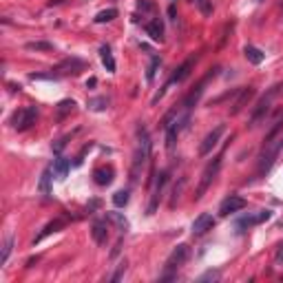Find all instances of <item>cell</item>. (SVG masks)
Wrapping results in <instances>:
<instances>
[{
  "label": "cell",
  "instance_id": "603a6c76",
  "mask_svg": "<svg viewBox=\"0 0 283 283\" xmlns=\"http://www.w3.org/2000/svg\"><path fill=\"white\" fill-rule=\"evenodd\" d=\"M272 217V212L270 210H261L257 217H244V219H239V228H250V226H254V224H261V221H265V219H270Z\"/></svg>",
  "mask_w": 283,
  "mask_h": 283
},
{
  "label": "cell",
  "instance_id": "8992f818",
  "mask_svg": "<svg viewBox=\"0 0 283 283\" xmlns=\"http://www.w3.org/2000/svg\"><path fill=\"white\" fill-rule=\"evenodd\" d=\"M279 89H281V87H274L272 91L268 93V95H264L259 102H257V106H254L252 113H250V124H248V126H257L261 120H265V115H268L270 106H272V97L279 93Z\"/></svg>",
  "mask_w": 283,
  "mask_h": 283
},
{
  "label": "cell",
  "instance_id": "1f68e13d",
  "mask_svg": "<svg viewBox=\"0 0 283 283\" xmlns=\"http://www.w3.org/2000/svg\"><path fill=\"white\" fill-rule=\"evenodd\" d=\"M124 272H126V261H122V264L117 265V270H115V272L111 274V281H113V283H115V281H120V279L124 277Z\"/></svg>",
  "mask_w": 283,
  "mask_h": 283
},
{
  "label": "cell",
  "instance_id": "5bb4252c",
  "mask_svg": "<svg viewBox=\"0 0 283 283\" xmlns=\"http://www.w3.org/2000/svg\"><path fill=\"white\" fill-rule=\"evenodd\" d=\"M91 237H93V241H95L97 245L106 244V239H109V224H106V219L104 221L97 219L95 224L91 226Z\"/></svg>",
  "mask_w": 283,
  "mask_h": 283
},
{
  "label": "cell",
  "instance_id": "836d02e7",
  "mask_svg": "<svg viewBox=\"0 0 283 283\" xmlns=\"http://www.w3.org/2000/svg\"><path fill=\"white\" fill-rule=\"evenodd\" d=\"M69 139H71V135H67V137L58 139V142H56V144H53V153H60V151H62L64 146H67V142H69Z\"/></svg>",
  "mask_w": 283,
  "mask_h": 283
},
{
  "label": "cell",
  "instance_id": "83f0119b",
  "mask_svg": "<svg viewBox=\"0 0 283 283\" xmlns=\"http://www.w3.org/2000/svg\"><path fill=\"white\" fill-rule=\"evenodd\" d=\"M184 186H186V177H182V179H179V186H175V188H173V197H170V204H168V206H170V208H175V206H177V199H179V195H182Z\"/></svg>",
  "mask_w": 283,
  "mask_h": 283
},
{
  "label": "cell",
  "instance_id": "8d00e7d4",
  "mask_svg": "<svg viewBox=\"0 0 283 283\" xmlns=\"http://www.w3.org/2000/svg\"><path fill=\"white\" fill-rule=\"evenodd\" d=\"M168 16H170V20H177V18H175V16H177V11H175V5L168 7Z\"/></svg>",
  "mask_w": 283,
  "mask_h": 283
},
{
  "label": "cell",
  "instance_id": "52a82bcc",
  "mask_svg": "<svg viewBox=\"0 0 283 283\" xmlns=\"http://www.w3.org/2000/svg\"><path fill=\"white\" fill-rule=\"evenodd\" d=\"M87 69V62L82 58H75V56H71V58H64L62 62H58L56 67L51 69L53 75H77L80 71H84Z\"/></svg>",
  "mask_w": 283,
  "mask_h": 283
},
{
  "label": "cell",
  "instance_id": "7c38bea8",
  "mask_svg": "<svg viewBox=\"0 0 283 283\" xmlns=\"http://www.w3.org/2000/svg\"><path fill=\"white\" fill-rule=\"evenodd\" d=\"M166 184H168V170H162V173H159V177H157V182H155V190H153V195H151L149 215H153V212L157 210L159 199H162V192H164V188H166Z\"/></svg>",
  "mask_w": 283,
  "mask_h": 283
},
{
  "label": "cell",
  "instance_id": "d4e9b609",
  "mask_svg": "<svg viewBox=\"0 0 283 283\" xmlns=\"http://www.w3.org/2000/svg\"><path fill=\"white\" fill-rule=\"evenodd\" d=\"M11 248H14V235L5 237V244H2V254H0V265H7L9 254H11Z\"/></svg>",
  "mask_w": 283,
  "mask_h": 283
},
{
  "label": "cell",
  "instance_id": "e0dca14e",
  "mask_svg": "<svg viewBox=\"0 0 283 283\" xmlns=\"http://www.w3.org/2000/svg\"><path fill=\"white\" fill-rule=\"evenodd\" d=\"M113 168L111 166H102V168H95L93 170V182L97 184V186H109L111 182H113Z\"/></svg>",
  "mask_w": 283,
  "mask_h": 283
},
{
  "label": "cell",
  "instance_id": "9a60e30c",
  "mask_svg": "<svg viewBox=\"0 0 283 283\" xmlns=\"http://www.w3.org/2000/svg\"><path fill=\"white\" fill-rule=\"evenodd\" d=\"M62 228H64V219H53V221H49V224L44 226L42 230H40L38 235L34 237V245H36V244H40V241H42L44 237H49L51 232H58V230H62Z\"/></svg>",
  "mask_w": 283,
  "mask_h": 283
},
{
  "label": "cell",
  "instance_id": "d590c367",
  "mask_svg": "<svg viewBox=\"0 0 283 283\" xmlns=\"http://www.w3.org/2000/svg\"><path fill=\"white\" fill-rule=\"evenodd\" d=\"M274 265H283V244L277 248V252H274Z\"/></svg>",
  "mask_w": 283,
  "mask_h": 283
},
{
  "label": "cell",
  "instance_id": "4316f807",
  "mask_svg": "<svg viewBox=\"0 0 283 283\" xmlns=\"http://www.w3.org/2000/svg\"><path fill=\"white\" fill-rule=\"evenodd\" d=\"M190 2L202 11V16H212V0H190Z\"/></svg>",
  "mask_w": 283,
  "mask_h": 283
},
{
  "label": "cell",
  "instance_id": "5b68a950",
  "mask_svg": "<svg viewBox=\"0 0 283 283\" xmlns=\"http://www.w3.org/2000/svg\"><path fill=\"white\" fill-rule=\"evenodd\" d=\"M217 71H219V69H210V71H208L206 75L202 77V80L197 82V87L192 89V91L188 93L186 97H184V102H182V106H184V109H186V111H190L192 106H195L197 102H199V97H202V95H204V91H206V84L212 80V77L217 75Z\"/></svg>",
  "mask_w": 283,
  "mask_h": 283
},
{
  "label": "cell",
  "instance_id": "7402d4cb",
  "mask_svg": "<svg viewBox=\"0 0 283 283\" xmlns=\"http://www.w3.org/2000/svg\"><path fill=\"white\" fill-rule=\"evenodd\" d=\"M100 58H102V62H104L106 71L115 73V58H113V53H111L109 44H102V47H100Z\"/></svg>",
  "mask_w": 283,
  "mask_h": 283
},
{
  "label": "cell",
  "instance_id": "d6986e66",
  "mask_svg": "<svg viewBox=\"0 0 283 283\" xmlns=\"http://www.w3.org/2000/svg\"><path fill=\"white\" fill-rule=\"evenodd\" d=\"M73 111H75V102L73 100H62L56 104V120L62 122L67 115H71Z\"/></svg>",
  "mask_w": 283,
  "mask_h": 283
},
{
  "label": "cell",
  "instance_id": "ac0fdd59",
  "mask_svg": "<svg viewBox=\"0 0 283 283\" xmlns=\"http://www.w3.org/2000/svg\"><path fill=\"white\" fill-rule=\"evenodd\" d=\"M51 168H53V175H56V177H58V179H64V177H67V175H69V168H71V162H69L67 157H62V155H60V157H56V159H53Z\"/></svg>",
  "mask_w": 283,
  "mask_h": 283
},
{
  "label": "cell",
  "instance_id": "e575fe53",
  "mask_svg": "<svg viewBox=\"0 0 283 283\" xmlns=\"http://www.w3.org/2000/svg\"><path fill=\"white\" fill-rule=\"evenodd\" d=\"M159 62H162V60H159V58H153V62H151V67H149V73H146V77H149V82L151 80H153V77H155V69H157V64Z\"/></svg>",
  "mask_w": 283,
  "mask_h": 283
},
{
  "label": "cell",
  "instance_id": "ffe728a7",
  "mask_svg": "<svg viewBox=\"0 0 283 283\" xmlns=\"http://www.w3.org/2000/svg\"><path fill=\"white\" fill-rule=\"evenodd\" d=\"M244 56H245V60H248L250 64H261L265 60V53L261 51V49L252 47V44H248V47L244 49Z\"/></svg>",
  "mask_w": 283,
  "mask_h": 283
},
{
  "label": "cell",
  "instance_id": "f546056e",
  "mask_svg": "<svg viewBox=\"0 0 283 283\" xmlns=\"http://www.w3.org/2000/svg\"><path fill=\"white\" fill-rule=\"evenodd\" d=\"M106 106H109L106 97H93V100H89V109H93V111H104Z\"/></svg>",
  "mask_w": 283,
  "mask_h": 283
},
{
  "label": "cell",
  "instance_id": "44dd1931",
  "mask_svg": "<svg viewBox=\"0 0 283 283\" xmlns=\"http://www.w3.org/2000/svg\"><path fill=\"white\" fill-rule=\"evenodd\" d=\"M51 175H53V168L49 166V168H44V173H42V177H40V184H38V190H40V195H44V197H49L51 195Z\"/></svg>",
  "mask_w": 283,
  "mask_h": 283
},
{
  "label": "cell",
  "instance_id": "8fae6325",
  "mask_svg": "<svg viewBox=\"0 0 283 283\" xmlns=\"http://www.w3.org/2000/svg\"><path fill=\"white\" fill-rule=\"evenodd\" d=\"M257 95V91H254V87H244L239 89V95H237V100L232 102V109H230V115H239L241 111L245 109V106L252 102V97Z\"/></svg>",
  "mask_w": 283,
  "mask_h": 283
},
{
  "label": "cell",
  "instance_id": "484cf974",
  "mask_svg": "<svg viewBox=\"0 0 283 283\" xmlns=\"http://www.w3.org/2000/svg\"><path fill=\"white\" fill-rule=\"evenodd\" d=\"M29 51H53V44L47 40H34V42H27Z\"/></svg>",
  "mask_w": 283,
  "mask_h": 283
},
{
  "label": "cell",
  "instance_id": "74e56055",
  "mask_svg": "<svg viewBox=\"0 0 283 283\" xmlns=\"http://www.w3.org/2000/svg\"><path fill=\"white\" fill-rule=\"evenodd\" d=\"M62 2H64V0H49L47 5H49V7H53V5H62Z\"/></svg>",
  "mask_w": 283,
  "mask_h": 283
},
{
  "label": "cell",
  "instance_id": "6da1fadb",
  "mask_svg": "<svg viewBox=\"0 0 283 283\" xmlns=\"http://www.w3.org/2000/svg\"><path fill=\"white\" fill-rule=\"evenodd\" d=\"M151 137H149V131L144 126H139L137 129V151H135V157H133V166H131V179H137L142 175V168L146 166L151 157Z\"/></svg>",
  "mask_w": 283,
  "mask_h": 283
},
{
  "label": "cell",
  "instance_id": "30bf717a",
  "mask_svg": "<svg viewBox=\"0 0 283 283\" xmlns=\"http://www.w3.org/2000/svg\"><path fill=\"white\" fill-rule=\"evenodd\" d=\"M245 206H248V202H245L244 197H239V195H228L224 202H221V206H219V215L221 217H228V215H232V212L244 210Z\"/></svg>",
  "mask_w": 283,
  "mask_h": 283
},
{
  "label": "cell",
  "instance_id": "ba28073f",
  "mask_svg": "<svg viewBox=\"0 0 283 283\" xmlns=\"http://www.w3.org/2000/svg\"><path fill=\"white\" fill-rule=\"evenodd\" d=\"M192 67H195V58H188V60H186V62H184V64H179V67H177V69H175V73H173V75H170V80H168V82H166V87H164V89H162V91H159V93H157V95H155V97H153V104H155V102H157V100H159V97H162V95H164V91H166V89H168V87H170V84H179V82H184V80H186V77H188V75H190Z\"/></svg>",
  "mask_w": 283,
  "mask_h": 283
},
{
  "label": "cell",
  "instance_id": "277c9868",
  "mask_svg": "<svg viewBox=\"0 0 283 283\" xmlns=\"http://www.w3.org/2000/svg\"><path fill=\"white\" fill-rule=\"evenodd\" d=\"M188 257H190V248H188L186 244H179L177 248H173V252L168 254L166 264H164V272L166 274L177 272V270L188 261Z\"/></svg>",
  "mask_w": 283,
  "mask_h": 283
},
{
  "label": "cell",
  "instance_id": "ab89813d",
  "mask_svg": "<svg viewBox=\"0 0 283 283\" xmlns=\"http://www.w3.org/2000/svg\"><path fill=\"white\" fill-rule=\"evenodd\" d=\"M277 146H279V151L283 149V139H279V142H277Z\"/></svg>",
  "mask_w": 283,
  "mask_h": 283
},
{
  "label": "cell",
  "instance_id": "4fadbf2b",
  "mask_svg": "<svg viewBox=\"0 0 283 283\" xmlns=\"http://www.w3.org/2000/svg\"><path fill=\"white\" fill-rule=\"evenodd\" d=\"M212 226H215V219H212L210 212H202V215L192 221L190 230H192V235H195V237H202V235H206L208 230H212Z\"/></svg>",
  "mask_w": 283,
  "mask_h": 283
},
{
  "label": "cell",
  "instance_id": "f35d334b",
  "mask_svg": "<svg viewBox=\"0 0 283 283\" xmlns=\"http://www.w3.org/2000/svg\"><path fill=\"white\" fill-rule=\"evenodd\" d=\"M95 84H97V80H95V77H91V80L87 82V87H95Z\"/></svg>",
  "mask_w": 283,
  "mask_h": 283
},
{
  "label": "cell",
  "instance_id": "d6a6232c",
  "mask_svg": "<svg viewBox=\"0 0 283 283\" xmlns=\"http://www.w3.org/2000/svg\"><path fill=\"white\" fill-rule=\"evenodd\" d=\"M221 274L217 272V270H208V272H204L202 277H199V281H217Z\"/></svg>",
  "mask_w": 283,
  "mask_h": 283
},
{
  "label": "cell",
  "instance_id": "cb8c5ba5",
  "mask_svg": "<svg viewBox=\"0 0 283 283\" xmlns=\"http://www.w3.org/2000/svg\"><path fill=\"white\" fill-rule=\"evenodd\" d=\"M115 18H117V9H113V7H111V9L100 11V14L93 18V22H95V24H104V22H111V20H115Z\"/></svg>",
  "mask_w": 283,
  "mask_h": 283
},
{
  "label": "cell",
  "instance_id": "f1b7e54d",
  "mask_svg": "<svg viewBox=\"0 0 283 283\" xmlns=\"http://www.w3.org/2000/svg\"><path fill=\"white\" fill-rule=\"evenodd\" d=\"M113 204H115L117 208L126 206V204H129V190H117L115 195H113Z\"/></svg>",
  "mask_w": 283,
  "mask_h": 283
},
{
  "label": "cell",
  "instance_id": "7a4b0ae2",
  "mask_svg": "<svg viewBox=\"0 0 283 283\" xmlns=\"http://www.w3.org/2000/svg\"><path fill=\"white\" fill-rule=\"evenodd\" d=\"M221 162H224V157H215L210 164H208L206 168H204V173H202V179H199V184H197L195 188V202H199L204 195H206V190L210 188V184L215 182V177L219 175V168H221Z\"/></svg>",
  "mask_w": 283,
  "mask_h": 283
},
{
  "label": "cell",
  "instance_id": "4dcf8cb0",
  "mask_svg": "<svg viewBox=\"0 0 283 283\" xmlns=\"http://www.w3.org/2000/svg\"><path fill=\"white\" fill-rule=\"evenodd\" d=\"M109 217H111V219H113V221H115L117 226H120V228H122V232H126V228H129V221H126L124 217L120 215V212H111Z\"/></svg>",
  "mask_w": 283,
  "mask_h": 283
},
{
  "label": "cell",
  "instance_id": "2e32d148",
  "mask_svg": "<svg viewBox=\"0 0 283 283\" xmlns=\"http://www.w3.org/2000/svg\"><path fill=\"white\" fill-rule=\"evenodd\" d=\"M144 29H146V34L151 36V40H155V42H164V22L159 18L146 22Z\"/></svg>",
  "mask_w": 283,
  "mask_h": 283
},
{
  "label": "cell",
  "instance_id": "9c48e42d",
  "mask_svg": "<svg viewBox=\"0 0 283 283\" xmlns=\"http://www.w3.org/2000/svg\"><path fill=\"white\" fill-rule=\"evenodd\" d=\"M224 133H226V126H224V124L215 126V129H212L210 133H208L206 137L202 139V144H199V155H202V157H206V155H210L212 151L217 149V144H219V142H221V137H224Z\"/></svg>",
  "mask_w": 283,
  "mask_h": 283
},
{
  "label": "cell",
  "instance_id": "3957f363",
  "mask_svg": "<svg viewBox=\"0 0 283 283\" xmlns=\"http://www.w3.org/2000/svg\"><path fill=\"white\" fill-rule=\"evenodd\" d=\"M38 115H40V111H38V106H24V109H18L11 115V120H9V124L14 126L16 131H29L31 126L38 122Z\"/></svg>",
  "mask_w": 283,
  "mask_h": 283
}]
</instances>
